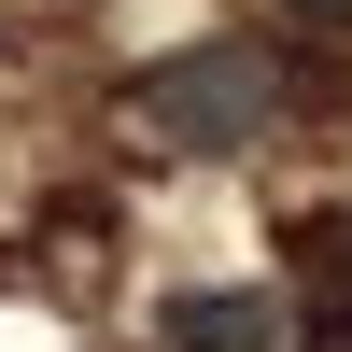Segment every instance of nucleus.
<instances>
[{
    "label": "nucleus",
    "instance_id": "obj_1",
    "mask_svg": "<svg viewBox=\"0 0 352 352\" xmlns=\"http://www.w3.org/2000/svg\"><path fill=\"white\" fill-rule=\"evenodd\" d=\"M127 113L169 155H254V141L282 127V56L268 43H184V56H155V71L127 85Z\"/></svg>",
    "mask_w": 352,
    "mask_h": 352
},
{
    "label": "nucleus",
    "instance_id": "obj_2",
    "mask_svg": "<svg viewBox=\"0 0 352 352\" xmlns=\"http://www.w3.org/2000/svg\"><path fill=\"white\" fill-rule=\"evenodd\" d=\"M169 352H296V310L268 282H226V296H169Z\"/></svg>",
    "mask_w": 352,
    "mask_h": 352
},
{
    "label": "nucleus",
    "instance_id": "obj_3",
    "mask_svg": "<svg viewBox=\"0 0 352 352\" xmlns=\"http://www.w3.org/2000/svg\"><path fill=\"white\" fill-rule=\"evenodd\" d=\"M296 268H310V310H324V338L352 352V197L296 226Z\"/></svg>",
    "mask_w": 352,
    "mask_h": 352
},
{
    "label": "nucleus",
    "instance_id": "obj_4",
    "mask_svg": "<svg viewBox=\"0 0 352 352\" xmlns=\"http://www.w3.org/2000/svg\"><path fill=\"white\" fill-rule=\"evenodd\" d=\"M310 14H352V0H310Z\"/></svg>",
    "mask_w": 352,
    "mask_h": 352
}]
</instances>
